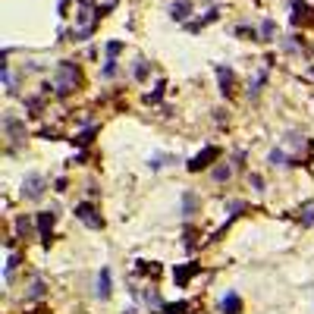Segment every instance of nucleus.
<instances>
[{"instance_id": "nucleus-10", "label": "nucleus", "mask_w": 314, "mask_h": 314, "mask_svg": "<svg viewBox=\"0 0 314 314\" xmlns=\"http://www.w3.org/2000/svg\"><path fill=\"white\" fill-rule=\"evenodd\" d=\"M267 164H270V167H279V170H286V167H295V157L289 160V157H286V151H283V148H274V151L267 154Z\"/></svg>"}, {"instance_id": "nucleus-9", "label": "nucleus", "mask_w": 314, "mask_h": 314, "mask_svg": "<svg viewBox=\"0 0 314 314\" xmlns=\"http://www.w3.org/2000/svg\"><path fill=\"white\" fill-rule=\"evenodd\" d=\"M189 16H192V3H189V0H176V3H170V19L185 22Z\"/></svg>"}, {"instance_id": "nucleus-1", "label": "nucleus", "mask_w": 314, "mask_h": 314, "mask_svg": "<svg viewBox=\"0 0 314 314\" xmlns=\"http://www.w3.org/2000/svg\"><path fill=\"white\" fill-rule=\"evenodd\" d=\"M75 85H79V66H75L72 60H60V63H57V72H54V91H57V98L72 95Z\"/></svg>"}, {"instance_id": "nucleus-21", "label": "nucleus", "mask_w": 314, "mask_h": 314, "mask_svg": "<svg viewBox=\"0 0 314 314\" xmlns=\"http://www.w3.org/2000/svg\"><path fill=\"white\" fill-rule=\"evenodd\" d=\"M160 95H164V82H157V85H154V91H148V95H145V101H148V104H157Z\"/></svg>"}, {"instance_id": "nucleus-3", "label": "nucleus", "mask_w": 314, "mask_h": 314, "mask_svg": "<svg viewBox=\"0 0 314 314\" xmlns=\"http://www.w3.org/2000/svg\"><path fill=\"white\" fill-rule=\"evenodd\" d=\"M3 132H6V139H10L13 145H19V141L25 139V123L19 120V116L6 113V116H3Z\"/></svg>"}, {"instance_id": "nucleus-26", "label": "nucleus", "mask_w": 314, "mask_h": 314, "mask_svg": "<svg viewBox=\"0 0 314 314\" xmlns=\"http://www.w3.org/2000/svg\"><path fill=\"white\" fill-rule=\"evenodd\" d=\"M16 230H19V233H29V217H19V220H16Z\"/></svg>"}, {"instance_id": "nucleus-13", "label": "nucleus", "mask_w": 314, "mask_h": 314, "mask_svg": "<svg viewBox=\"0 0 314 314\" xmlns=\"http://www.w3.org/2000/svg\"><path fill=\"white\" fill-rule=\"evenodd\" d=\"M217 79H220V91H223V95H230L233 72H230V70H223V66H217Z\"/></svg>"}, {"instance_id": "nucleus-14", "label": "nucleus", "mask_w": 314, "mask_h": 314, "mask_svg": "<svg viewBox=\"0 0 314 314\" xmlns=\"http://www.w3.org/2000/svg\"><path fill=\"white\" fill-rule=\"evenodd\" d=\"M264 82H267V70H261V72H258V79L248 85V98H258V95H261V88H264Z\"/></svg>"}, {"instance_id": "nucleus-15", "label": "nucleus", "mask_w": 314, "mask_h": 314, "mask_svg": "<svg viewBox=\"0 0 314 314\" xmlns=\"http://www.w3.org/2000/svg\"><path fill=\"white\" fill-rule=\"evenodd\" d=\"M195 270H198V264H189V267H176L173 270V277H176V283H185V279H189Z\"/></svg>"}, {"instance_id": "nucleus-5", "label": "nucleus", "mask_w": 314, "mask_h": 314, "mask_svg": "<svg viewBox=\"0 0 314 314\" xmlns=\"http://www.w3.org/2000/svg\"><path fill=\"white\" fill-rule=\"evenodd\" d=\"M110 292H113V283H110V267H101V274H98V279H95V295H98L101 302H107Z\"/></svg>"}, {"instance_id": "nucleus-22", "label": "nucleus", "mask_w": 314, "mask_h": 314, "mask_svg": "<svg viewBox=\"0 0 314 314\" xmlns=\"http://www.w3.org/2000/svg\"><path fill=\"white\" fill-rule=\"evenodd\" d=\"M135 79H139V82L148 79V60H139V63H135Z\"/></svg>"}, {"instance_id": "nucleus-6", "label": "nucleus", "mask_w": 314, "mask_h": 314, "mask_svg": "<svg viewBox=\"0 0 314 314\" xmlns=\"http://www.w3.org/2000/svg\"><path fill=\"white\" fill-rule=\"evenodd\" d=\"M214 157H220V148H214V145H210V148H205V151H201V154H195V157L189 160V170H192V173H198V170L210 167L208 160H214Z\"/></svg>"}, {"instance_id": "nucleus-23", "label": "nucleus", "mask_w": 314, "mask_h": 314, "mask_svg": "<svg viewBox=\"0 0 314 314\" xmlns=\"http://www.w3.org/2000/svg\"><path fill=\"white\" fill-rule=\"evenodd\" d=\"M91 135H95V129H85V132H79V135H75V145H88V141H91Z\"/></svg>"}, {"instance_id": "nucleus-7", "label": "nucleus", "mask_w": 314, "mask_h": 314, "mask_svg": "<svg viewBox=\"0 0 314 314\" xmlns=\"http://www.w3.org/2000/svg\"><path fill=\"white\" fill-rule=\"evenodd\" d=\"M35 220H38V236L41 239H44V245L50 242V230H54V214H50V210H41V214H35Z\"/></svg>"}, {"instance_id": "nucleus-2", "label": "nucleus", "mask_w": 314, "mask_h": 314, "mask_svg": "<svg viewBox=\"0 0 314 314\" xmlns=\"http://www.w3.org/2000/svg\"><path fill=\"white\" fill-rule=\"evenodd\" d=\"M44 192H47V179L41 173H29L22 179V195L29 201H38V198H44Z\"/></svg>"}, {"instance_id": "nucleus-19", "label": "nucleus", "mask_w": 314, "mask_h": 314, "mask_svg": "<svg viewBox=\"0 0 314 314\" xmlns=\"http://www.w3.org/2000/svg\"><path fill=\"white\" fill-rule=\"evenodd\" d=\"M116 70H120V66H116V60H113V57H107V63H104V70H101V75H104V79H113Z\"/></svg>"}, {"instance_id": "nucleus-27", "label": "nucleus", "mask_w": 314, "mask_h": 314, "mask_svg": "<svg viewBox=\"0 0 314 314\" xmlns=\"http://www.w3.org/2000/svg\"><path fill=\"white\" fill-rule=\"evenodd\" d=\"M308 72H311V75H314V66H311V70H308Z\"/></svg>"}, {"instance_id": "nucleus-17", "label": "nucleus", "mask_w": 314, "mask_h": 314, "mask_svg": "<svg viewBox=\"0 0 314 314\" xmlns=\"http://www.w3.org/2000/svg\"><path fill=\"white\" fill-rule=\"evenodd\" d=\"M274 32H277V25L270 22V19L261 22V41H274Z\"/></svg>"}, {"instance_id": "nucleus-25", "label": "nucleus", "mask_w": 314, "mask_h": 314, "mask_svg": "<svg viewBox=\"0 0 314 314\" xmlns=\"http://www.w3.org/2000/svg\"><path fill=\"white\" fill-rule=\"evenodd\" d=\"M248 182L254 185V192H264V179H261L258 173H251V176H248Z\"/></svg>"}, {"instance_id": "nucleus-11", "label": "nucleus", "mask_w": 314, "mask_h": 314, "mask_svg": "<svg viewBox=\"0 0 314 314\" xmlns=\"http://www.w3.org/2000/svg\"><path fill=\"white\" fill-rule=\"evenodd\" d=\"M44 295H47L44 279H35V283L29 286V292H25V302H38V299H44Z\"/></svg>"}, {"instance_id": "nucleus-18", "label": "nucleus", "mask_w": 314, "mask_h": 314, "mask_svg": "<svg viewBox=\"0 0 314 314\" xmlns=\"http://www.w3.org/2000/svg\"><path fill=\"white\" fill-rule=\"evenodd\" d=\"M233 176V167H226V164H220L217 170H214V182H226Z\"/></svg>"}, {"instance_id": "nucleus-24", "label": "nucleus", "mask_w": 314, "mask_h": 314, "mask_svg": "<svg viewBox=\"0 0 314 314\" xmlns=\"http://www.w3.org/2000/svg\"><path fill=\"white\" fill-rule=\"evenodd\" d=\"M120 50H123V41H110V44H107V57H113V60H116Z\"/></svg>"}, {"instance_id": "nucleus-4", "label": "nucleus", "mask_w": 314, "mask_h": 314, "mask_svg": "<svg viewBox=\"0 0 314 314\" xmlns=\"http://www.w3.org/2000/svg\"><path fill=\"white\" fill-rule=\"evenodd\" d=\"M75 217H79L88 230H101V217H95V205H88V201L75 205Z\"/></svg>"}, {"instance_id": "nucleus-8", "label": "nucleus", "mask_w": 314, "mask_h": 314, "mask_svg": "<svg viewBox=\"0 0 314 314\" xmlns=\"http://www.w3.org/2000/svg\"><path fill=\"white\" fill-rule=\"evenodd\" d=\"M220 311L223 314H242V299H239V292H226L223 299H220Z\"/></svg>"}, {"instance_id": "nucleus-12", "label": "nucleus", "mask_w": 314, "mask_h": 314, "mask_svg": "<svg viewBox=\"0 0 314 314\" xmlns=\"http://www.w3.org/2000/svg\"><path fill=\"white\" fill-rule=\"evenodd\" d=\"M198 208V195L195 192H182V217H192Z\"/></svg>"}, {"instance_id": "nucleus-20", "label": "nucleus", "mask_w": 314, "mask_h": 314, "mask_svg": "<svg viewBox=\"0 0 314 314\" xmlns=\"http://www.w3.org/2000/svg\"><path fill=\"white\" fill-rule=\"evenodd\" d=\"M160 311H164V314H185V311H189V305H185V302H176V305H164Z\"/></svg>"}, {"instance_id": "nucleus-16", "label": "nucleus", "mask_w": 314, "mask_h": 314, "mask_svg": "<svg viewBox=\"0 0 314 314\" xmlns=\"http://www.w3.org/2000/svg\"><path fill=\"white\" fill-rule=\"evenodd\" d=\"M170 160H173V157H170V154H154V157L148 160V167H151V170H164V167L170 164Z\"/></svg>"}]
</instances>
